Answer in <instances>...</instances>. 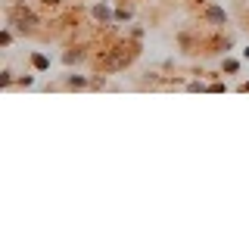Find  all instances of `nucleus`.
Instances as JSON below:
<instances>
[{"mask_svg":"<svg viewBox=\"0 0 249 249\" xmlns=\"http://www.w3.org/2000/svg\"><path fill=\"white\" fill-rule=\"evenodd\" d=\"M202 19L206 22H212V25H228V13L221 10V6H202Z\"/></svg>","mask_w":249,"mask_h":249,"instance_id":"f03ea898","label":"nucleus"},{"mask_svg":"<svg viewBox=\"0 0 249 249\" xmlns=\"http://www.w3.org/2000/svg\"><path fill=\"white\" fill-rule=\"evenodd\" d=\"M243 56H246V59H249V47H246V50H243Z\"/></svg>","mask_w":249,"mask_h":249,"instance_id":"ddd939ff","label":"nucleus"},{"mask_svg":"<svg viewBox=\"0 0 249 249\" xmlns=\"http://www.w3.org/2000/svg\"><path fill=\"white\" fill-rule=\"evenodd\" d=\"M31 66H35L37 72H47V69H50V59H47L44 53H31Z\"/></svg>","mask_w":249,"mask_h":249,"instance_id":"20e7f679","label":"nucleus"},{"mask_svg":"<svg viewBox=\"0 0 249 249\" xmlns=\"http://www.w3.org/2000/svg\"><path fill=\"white\" fill-rule=\"evenodd\" d=\"M90 84V78H84V75H69L66 78V88H88Z\"/></svg>","mask_w":249,"mask_h":249,"instance_id":"39448f33","label":"nucleus"},{"mask_svg":"<svg viewBox=\"0 0 249 249\" xmlns=\"http://www.w3.org/2000/svg\"><path fill=\"white\" fill-rule=\"evenodd\" d=\"M240 90H243V93H249V81H246V84H240Z\"/></svg>","mask_w":249,"mask_h":249,"instance_id":"f8f14e48","label":"nucleus"},{"mask_svg":"<svg viewBox=\"0 0 249 249\" xmlns=\"http://www.w3.org/2000/svg\"><path fill=\"white\" fill-rule=\"evenodd\" d=\"M69 62V66H72V62H78V59H84V53H81V47H72V50H66V56H62Z\"/></svg>","mask_w":249,"mask_h":249,"instance_id":"423d86ee","label":"nucleus"},{"mask_svg":"<svg viewBox=\"0 0 249 249\" xmlns=\"http://www.w3.org/2000/svg\"><path fill=\"white\" fill-rule=\"evenodd\" d=\"M0 84H3V88H10V84H16V81H13V72H10V69H3V72H0Z\"/></svg>","mask_w":249,"mask_h":249,"instance_id":"1a4fd4ad","label":"nucleus"},{"mask_svg":"<svg viewBox=\"0 0 249 249\" xmlns=\"http://www.w3.org/2000/svg\"><path fill=\"white\" fill-rule=\"evenodd\" d=\"M115 19H119V22L122 19H131V10H128V6H124V10H115Z\"/></svg>","mask_w":249,"mask_h":249,"instance_id":"9b49d317","label":"nucleus"},{"mask_svg":"<svg viewBox=\"0 0 249 249\" xmlns=\"http://www.w3.org/2000/svg\"><path fill=\"white\" fill-rule=\"evenodd\" d=\"M10 25H16V28L22 31V35H28V31H35L37 19H35V13H31L28 6H13V13H10Z\"/></svg>","mask_w":249,"mask_h":249,"instance_id":"f257e3e1","label":"nucleus"},{"mask_svg":"<svg viewBox=\"0 0 249 249\" xmlns=\"http://www.w3.org/2000/svg\"><path fill=\"white\" fill-rule=\"evenodd\" d=\"M93 19H97V22H103V25H109V22L115 19V13L106 6V0H100V3L93 6Z\"/></svg>","mask_w":249,"mask_h":249,"instance_id":"7ed1b4c3","label":"nucleus"},{"mask_svg":"<svg viewBox=\"0 0 249 249\" xmlns=\"http://www.w3.org/2000/svg\"><path fill=\"white\" fill-rule=\"evenodd\" d=\"M237 69H240V62H237V59H224V62H221V72H228V75H233Z\"/></svg>","mask_w":249,"mask_h":249,"instance_id":"0eeeda50","label":"nucleus"},{"mask_svg":"<svg viewBox=\"0 0 249 249\" xmlns=\"http://www.w3.org/2000/svg\"><path fill=\"white\" fill-rule=\"evenodd\" d=\"M10 44H13V31L3 28V31H0V47H10Z\"/></svg>","mask_w":249,"mask_h":249,"instance_id":"6e6552de","label":"nucleus"},{"mask_svg":"<svg viewBox=\"0 0 249 249\" xmlns=\"http://www.w3.org/2000/svg\"><path fill=\"white\" fill-rule=\"evenodd\" d=\"M16 84H19V88H31V84H35V78H31V75H25V78H19Z\"/></svg>","mask_w":249,"mask_h":249,"instance_id":"9d476101","label":"nucleus"}]
</instances>
